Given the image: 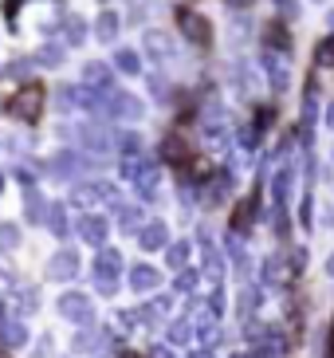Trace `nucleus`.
<instances>
[{
  "label": "nucleus",
  "instance_id": "f257e3e1",
  "mask_svg": "<svg viewBox=\"0 0 334 358\" xmlns=\"http://www.w3.org/2000/svg\"><path fill=\"white\" fill-rule=\"evenodd\" d=\"M43 103H48V91H43V83H36V79H31V83H24V87H16V91H12L8 115L20 118V122H40Z\"/></svg>",
  "mask_w": 334,
  "mask_h": 358
},
{
  "label": "nucleus",
  "instance_id": "f03ea898",
  "mask_svg": "<svg viewBox=\"0 0 334 358\" xmlns=\"http://www.w3.org/2000/svg\"><path fill=\"white\" fill-rule=\"evenodd\" d=\"M177 24H181V32H185L193 43H201V48L212 43V24L205 20L201 12H193L189 4H181V8H177Z\"/></svg>",
  "mask_w": 334,
  "mask_h": 358
},
{
  "label": "nucleus",
  "instance_id": "7ed1b4c3",
  "mask_svg": "<svg viewBox=\"0 0 334 358\" xmlns=\"http://www.w3.org/2000/svg\"><path fill=\"white\" fill-rule=\"evenodd\" d=\"M161 154H166L169 166H193V162H197V154L189 150V142H185V138H177V134L166 138V150H161Z\"/></svg>",
  "mask_w": 334,
  "mask_h": 358
},
{
  "label": "nucleus",
  "instance_id": "20e7f679",
  "mask_svg": "<svg viewBox=\"0 0 334 358\" xmlns=\"http://www.w3.org/2000/svg\"><path fill=\"white\" fill-rule=\"evenodd\" d=\"M331 358H334V331H331Z\"/></svg>",
  "mask_w": 334,
  "mask_h": 358
},
{
  "label": "nucleus",
  "instance_id": "39448f33",
  "mask_svg": "<svg viewBox=\"0 0 334 358\" xmlns=\"http://www.w3.org/2000/svg\"><path fill=\"white\" fill-rule=\"evenodd\" d=\"M122 358H142V355H122Z\"/></svg>",
  "mask_w": 334,
  "mask_h": 358
},
{
  "label": "nucleus",
  "instance_id": "423d86ee",
  "mask_svg": "<svg viewBox=\"0 0 334 358\" xmlns=\"http://www.w3.org/2000/svg\"><path fill=\"white\" fill-rule=\"evenodd\" d=\"M236 4H240V0H236Z\"/></svg>",
  "mask_w": 334,
  "mask_h": 358
},
{
  "label": "nucleus",
  "instance_id": "0eeeda50",
  "mask_svg": "<svg viewBox=\"0 0 334 358\" xmlns=\"http://www.w3.org/2000/svg\"><path fill=\"white\" fill-rule=\"evenodd\" d=\"M0 358H4V355H0Z\"/></svg>",
  "mask_w": 334,
  "mask_h": 358
}]
</instances>
